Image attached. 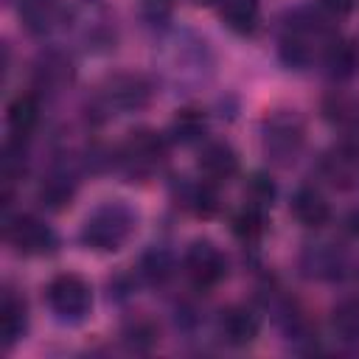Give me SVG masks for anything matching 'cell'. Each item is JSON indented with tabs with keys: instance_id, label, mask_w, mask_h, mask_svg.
Returning <instances> with one entry per match:
<instances>
[{
	"instance_id": "6da1fadb",
	"label": "cell",
	"mask_w": 359,
	"mask_h": 359,
	"mask_svg": "<svg viewBox=\"0 0 359 359\" xmlns=\"http://www.w3.org/2000/svg\"><path fill=\"white\" fill-rule=\"evenodd\" d=\"M306 143V123L292 109L269 112L261 123V149L269 163L289 165L297 160L300 149Z\"/></svg>"
},
{
	"instance_id": "7a4b0ae2",
	"label": "cell",
	"mask_w": 359,
	"mask_h": 359,
	"mask_svg": "<svg viewBox=\"0 0 359 359\" xmlns=\"http://www.w3.org/2000/svg\"><path fill=\"white\" fill-rule=\"evenodd\" d=\"M132 227H135L132 210L121 202H107L87 216V222L81 227V241L90 250L112 252V250H121V244L129 238Z\"/></svg>"
},
{
	"instance_id": "3957f363",
	"label": "cell",
	"mask_w": 359,
	"mask_h": 359,
	"mask_svg": "<svg viewBox=\"0 0 359 359\" xmlns=\"http://www.w3.org/2000/svg\"><path fill=\"white\" fill-rule=\"evenodd\" d=\"M45 300L50 306V311L65 320V323H79L90 314L93 306V292L90 283L76 275V272H59L50 278L48 289H45Z\"/></svg>"
},
{
	"instance_id": "277c9868",
	"label": "cell",
	"mask_w": 359,
	"mask_h": 359,
	"mask_svg": "<svg viewBox=\"0 0 359 359\" xmlns=\"http://www.w3.org/2000/svg\"><path fill=\"white\" fill-rule=\"evenodd\" d=\"M182 266H185V275L191 278V283L199 289H210L227 275V261H224L222 250L208 238H196L188 244V250L182 255Z\"/></svg>"
},
{
	"instance_id": "5b68a950",
	"label": "cell",
	"mask_w": 359,
	"mask_h": 359,
	"mask_svg": "<svg viewBox=\"0 0 359 359\" xmlns=\"http://www.w3.org/2000/svg\"><path fill=\"white\" fill-rule=\"evenodd\" d=\"M6 241L20 255H45L56 247V233L36 216L20 213L6 222Z\"/></svg>"
},
{
	"instance_id": "8992f818",
	"label": "cell",
	"mask_w": 359,
	"mask_h": 359,
	"mask_svg": "<svg viewBox=\"0 0 359 359\" xmlns=\"http://www.w3.org/2000/svg\"><path fill=\"white\" fill-rule=\"evenodd\" d=\"M163 157H165V140L151 129L129 132V137H126V143L121 149V163L135 177L151 174L163 163Z\"/></svg>"
},
{
	"instance_id": "52a82bcc",
	"label": "cell",
	"mask_w": 359,
	"mask_h": 359,
	"mask_svg": "<svg viewBox=\"0 0 359 359\" xmlns=\"http://www.w3.org/2000/svg\"><path fill=\"white\" fill-rule=\"evenodd\" d=\"M149 95H151L149 81L135 73H118L104 87V98L115 109H140L149 101Z\"/></svg>"
},
{
	"instance_id": "ba28073f",
	"label": "cell",
	"mask_w": 359,
	"mask_h": 359,
	"mask_svg": "<svg viewBox=\"0 0 359 359\" xmlns=\"http://www.w3.org/2000/svg\"><path fill=\"white\" fill-rule=\"evenodd\" d=\"M219 334L227 345L244 348V345L255 342V337H258V317L244 306H230L219 317Z\"/></svg>"
},
{
	"instance_id": "9c48e42d",
	"label": "cell",
	"mask_w": 359,
	"mask_h": 359,
	"mask_svg": "<svg viewBox=\"0 0 359 359\" xmlns=\"http://www.w3.org/2000/svg\"><path fill=\"white\" fill-rule=\"evenodd\" d=\"M323 174L339 185V188H351L359 182V146L353 143H342L337 149H331L323 157Z\"/></svg>"
},
{
	"instance_id": "30bf717a",
	"label": "cell",
	"mask_w": 359,
	"mask_h": 359,
	"mask_svg": "<svg viewBox=\"0 0 359 359\" xmlns=\"http://www.w3.org/2000/svg\"><path fill=\"white\" fill-rule=\"evenodd\" d=\"M199 168L210 182H224L238 174V154L230 143H208L199 151Z\"/></svg>"
},
{
	"instance_id": "8fae6325",
	"label": "cell",
	"mask_w": 359,
	"mask_h": 359,
	"mask_svg": "<svg viewBox=\"0 0 359 359\" xmlns=\"http://www.w3.org/2000/svg\"><path fill=\"white\" fill-rule=\"evenodd\" d=\"M292 216L303 227H323L331 219V205L314 185H300L292 196Z\"/></svg>"
},
{
	"instance_id": "7c38bea8",
	"label": "cell",
	"mask_w": 359,
	"mask_h": 359,
	"mask_svg": "<svg viewBox=\"0 0 359 359\" xmlns=\"http://www.w3.org/2000/svg\"><path fill=\"white\" fill-rule=\"evenodd\" d=\"M25 323H28L25 300L17 297L14 292H6L3 294V303H0V337H3V345L6 348H11L22 337Z\"/></svg>"
},
{
	"instance_id": "4fadbf2b",
	"label": "cell",
	"mask_w": 359,
	"mask_h": 359,
	"mask_svg": "<svg viewBox=\"0 0 359 359\" xmlns=\"http://www.w3.org/2000/svg\"><path fill=\"white\" fill-rule=\"evenodd\" d=\"M6 118H8V129H11L17 137H25V135L36 126V121H39V104H36V98H34L31 93L17 95V98L8 104Z\"/></svg>"
},
{
	"instance_id": "5bb4252c",
	"label": "cell",
	"mask_w": 359,
	"mask_h": 359,
	"mask_svg": "<svg viewBox=\"0 0 359 359\" xmlns=\"http://www.w3.org/2000/svg\"><path fill=\"white\" fill-rule=\"evenodd\" d=\"M222 20L233 31L250 34L258 22V3L255 0H222Z\"/></svg>"
},
{
	"instance_id": "9a60e30c",
	"label": "cell",
	"mask_w": 359,
	"mask_h": 359,
	"mask_svg": "<svg viewBox=\"0 0 359 359\" xmlns=\"http://www.w3.org/2000/svg\"><path fill=\"white\" fill-rule=\"evenodd\" d=\"M331 328L339 339L359 342V297H348L331 311Z\"/></svg>"
},
{
	"instance_id": "2e32d148",
	"label": "cell",
	"mask_w": 359,
	"mask_h": 359,
	"mask_svg": "<svg viewBox=\"0 0 359 359\" xmlns=\"http://www.w3.org/2000/svg\"><path fill=\"white\" fill-rule=\"evenodd\" d=\"M208 132V121L199 109H180L171 121V137L177 143H196Z\"/></svg>"
},
{
	"instance_id": "e0dca14e",
	"label": "cell",
	"mask_w": 359,
	"mask_h": 359,
	"mask_svg": "<svg viewBox=\"0 0 359 359\" xmlns=\"http://www.w3.org/2000/svg\"><path fill=\"white\" fill-rule=\"evenodd\" d=\"M53 14H56V0H20V20L34 34L45 31Z\"/></svg>"
},
{
	"instance_id": "ac0fdd59",
	"label": "cell",
	"mask_w": 359,
	"mask_h": 359,
	"mask_svg": "<svg viewBox=\"0 0 359 359\" xmlns=\"http://www.w3.org/2000/svg\"><path fill=\"white\" fill-rule=\"evenodd\" d=\"M325 65H328V70H331L334 76H339V79L351 76L353 67L359 65V53H356L353 42H342V39L331 42L328 50H325Z\"/></svg>"
},
{
	"instance_id": "d6986e66",
	"label": "cell",
	"mask_w": 359,
	"mask_h": 359,
	"mask_svg": "<svg viewBox=\"0 0 359 359\" xmlns=\"http://www.w3.org/2000/svg\"><path fill=\"white\" fill-rule=\"evenodd\" d=\"M39 202L48 205V208H62L70 202L73 196V182L67 177H48L42 185H39Z\"/></svg>"
},
{
	"instance_id": "ffe728a7",
	"label": "cell",
	"mask_w": 359,
	"mask_h": 359,
	"mask_svg": "<svg viewBox=\"0 0 359 359\" xmlns=\"http://www.w3.org/2000/svg\"><path fill=\"white\" fill-rule=\"evenodd\" d=\"M140 269L151 283H165L174 275V264H171V255L165 250H149L140 261Z\"/></svg>"
},
{
	"instance_id": "44dd1931",
	"label": "cell",
	"mask_w": 359,
	"mask_h": 359,
	"mask_svg": "<svg viewBox=\"0 0 359 359\" xmlns=\"http://www.w3.org/2000/svg\"><path fill=\"white\" fill-rule=\"evenodd\" d=\"M233 233L244 241H255L264 233V210L252 208V205H244V210L233 219Z\"/></svg>"
},
{
	"instance_id": "7402d4cb",
	"label": "cell",
	"mask_w": 359,
	"mask_h": 359,
	"mask_svg": "<svg viewBox=\"0 0 359 359\" xmlns=\"http://www.w3.org/2000/svg\"><path fill=\"white\" fill-rule=\"evenodd\" d=\"M188 208L194 213H199V216H213L219 210V194H216V188H213L210 180L208 182H199V185H194L188 191Z\"/></svg>"
},
{
	"instance_id": "603a6c76",
	"label": "cell",
	"mask_w": 359,
	"mask_h": 359,
	"mask_svg": "<svg viewBox=\"0 0 359 359\" xmlns=\"http://www.w3.org/2000/svg\"><path fill=\"white\" fill-rule=\"evenodd\" d=\"M309 258H311V275H317V278H337L339 275V266H342V261H339V255H337V250H331V247H311L309 250Z\"/></svg>"
},
{
	"instance_id": "cb8c5ba5",
	"label": "cell",
	"mask_w": 359,
	"mask_h": 359,
	"mask_svg": "<svg viewBox=\"0 0 359 359\" xmlns=\"http://www.w3.org/2000/svg\"><path fill=\"white\" fill-rule=\"evenodd\" d=\"M272 199H275V185H272V180H269L266 174H252L250 182H247V205L266 210V208L272 205Z\"/></svg>"
},
{
	"instance_id": "d4e9b609",
	"label": "cell",
	"mask_w": 359,
	"mask_h": 359,
	"mask_svg": "<svg viewBox=\"0 0 359 359\" xmlns=\"http://www.w3.org/2000/svg\"><path fill=\"white\" fill-rule=\"evenodd\" d=\"M126 342L135 348V351H143V348H149L154 339H157V331L149 325V323H135L132 328H126Z\"/></svg>"
},
{
	"instance_id": "484cf974",
	"label": "cell",
	"mask_w": 359,
	"mask_h": 359,
	"mask_svg": "<svg viewBox=\"0 0 359 359\" xmlns=\"http://www.w3.org/2000/svg\"><path fill=\"white\" fill-rule=\"evenodd\" d=\"M317 8H320V14H325L331 20H342L345 14H351L353 0H317Z\"/></svg>"
},
{
	"instance_id": "4316f807",
	"label": "cell",
	"mask_w": 359,
	"mask_h": 359,
	"mask_svg": "<svg viewBox=\"0 0 359 359\" xmlns=\"http://www.w3.org/2000/svg\"><path fill=\"white\" fill-rule=\"evenodd\" d=\"M345 230H348L353 238H359V208L348 210V216H345Z\"/></svg>"
},
{
	"instance_id": "83f0119b",
	"label": "cell",
	"mask_w": 359,
	"mask_h": 359,
	"mask_svg": "<svg viewBox=\"0 0 359 359\" xmlns=\"http://www.w3.org/2000/svg\"><path fill=\"white\" fill-rule=\"evenodd\" d=\"M196 3H213V0H196Z\"/></svg>"
}]
</instances>
